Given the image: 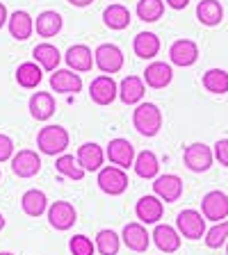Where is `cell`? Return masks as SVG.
I'll use <instances>...</instances> for the list:
<instances>
[{
	"label": "cell",
	"instance_id": "obj_14",
	"mask_svg": "<svg viewBox=\"0 0 228 255\" xmlns=\"http://www.w3.org/2000/svg\"><path fill=\"white\" fill-rule=\"evenodd\" d=\"M169 59H171V64H176V66L187 69L192 64H197L199 46L194 41H190V39H178V41H174L169 48Z\"/></svg>",
	"mask_w": 228,
	"mask_h": 255
},
{
	"label": "cell",
	"instance_id": "obj_46",
	"mask_svg": "<svg viewBox=\"0 0 228 255\" xmlns=\"http://www.w3.org/2000/svg\"><path fill=\"white\" fill-rule=\"evenodd\" d=\"M0 178H2V173H0Z\"/></svg>",
	"mask_w": 228,
	"mask_h": 255
},
{
	"label": "cell",
	"instance_id": "obj_19",
	"mask_svg": "<svg viewBox=\"0 0 228 255\" xmlns=\"http://www.w3.org/2000/svg\"><path fill=\"white\" fill-rule=\"evenodd\" d=\"M146 94V82L144 78H137V75H126L119 85V98L126 105H139Z\"/></svg>",
	"mask_w": 228,
	"mask_h": 255
},
{
	"label": "cell",
	"instance_id": "obj_21",
	"mask_svg": "<svg viewBox=\"0 0 228 255\" xmlns=\"http://www.w3.org/2000/svg\"><path fill=\"white\" fill-rule=\"evenodd\" d=\"M27 107H30V114L37 119V121H48V119L55 114V110H57L50 91H37V94H32Z\"/></svg>",
	"mask_w": 228,
	"mask_h": 255
},
{
	"label": "cell",
	"instance_id": "obj_25",
	"mask_svg": "<svg viewBox=\"0 0 228 255\" xmlns=\"http://www.w3.org/2000/svg\"><path fill=\"white\" fill-rule=\"evenodd\" d=\"M133 169L139 178H144V180H155L158 173H160L158 155H155L153 150H142V153H137Z\"/></svg>",
	"mask_w": 228,
	"mask_h": 255
},
{
	"label": "cell",
	"instance_id": "obj_39",
	"mask_svg": "<svg viewBox=\"0 0 228 255\" xmlns=\"http://www.w3.org/2000/svg\"><path fill=\"white\" fill-rule=\"evenodd\" d=\"M215 159H217L222 166H228V139H219L217 143H215Z\"/></svg>",
	"mask_w": 228,
	"mask_h": 255
},
{
	"label": "cell",
	"instance_id": "obj_44",
	"mask_svg": "<svg viewBox=\"0 0 228 255\" xmlns=\"http://www.w3.org/2000/svg\"><path fill=\"white\" fill-rule=\"evenodd\" d=\"M0 255H14V253H9V251H2V253H0Z\"/></svg>",
	"mask_w": 228,
	"mask_h": 255
},
{
	"label": "cell",
	"instance_id": "obj_18",
	"mask_svg": "<svg viewBox=\"0 0 228 255\" xmlns=\"http://www.w3.org/2000/svg\"><path fill=\"white\" fill-rule=\"evenodd\" d=\"M50 87L57 94H78L82 91V78H80L75 71L71 69H57L53 75H50Z\"/></svg>",
	"mask_w": 228,
	"mask_h": 255
},
{
	"label": "cell",
	"instance_id": "obj_43",
	"mask_svg": "<svg viewBox=\"0 0 228 255\" xmlns=\"http://www.w3.org/2000/svg\"><path fill=\"white\" fill-rule=\"evenodd\" d=\"M5 223H7V221H5V217H2V212H0V230L5 228Z\"/></svg>",
	"mask_w": 228,
	"mask_h": 255
},
{
	"label": "cell",
	"instance_id": "obj_10",
	"mask_svg": "<svg viewBox=\"0 0 228 255\" xmlns=\"http://www.w3.org/2000/svg\"><path fill=\"white\" fill-rule=\"evenodd\" d=\"M89 96H91V101H94L96 105H112L119 96V85L114 82L112 75L103 73V75H98V78L91 80Z\"/></svg>",
	"mask_w": 228,
	"mask_h": 255
},
{
	"label": "cell",
	"instance_id": "obj_32",
	"mask_svg": "<svg viewBox=\"0 0 228 255\" xmlns=\"http://www.w3.org/2000/svg\"><path fill=\"white\" fill-rule=\"evenodd\" d=\"M55 169H57L59 175H64V178H69V180H82L85 178L87 171L82 169V164L78 162V157H73V155H59L57 159H55Z\"/></svg>",
	"mask_w": 228,
	"mask_h": 255
},
{
	"label": "cell",
	"instance_id": "obj_20",
	"mask_svg": "<svg viewBox=\"0 0 228 255\" xmlns=\"http://www.w3.org/2000/svg\"><path fill=\"white\" fill-rule=\"evenodd\" d=\"M171 80H174V69H171V64H167V62H153L144 71V82H146L151 89H165Z\"/></svg>",
	"mask_w": 228,
	"mask_h": 255
},
{
	"label": "cell",
	"instance_id": "obj_24",
	"mask_svg": "<svg viewBox=\"0 0 228 255\" xmlns=\"http://www.w3.org/2000/svg\"><path fill=\"white\" fill-rule=\"evenodd\" d=\"M21 207L27 217L37 219V217H41V214H46L50 205H48V196L41 189H27L21 198Z\"/></svg>",
	"mask_w": 228,
	"mask_h": 255
},
{
	"label": "cell",
	"instance_id": "obj_2",
	"mask_svg": "<svg viewBox=\"0 0 228 255\" xmlns=\"http://www.w3.org/2000/svg\"><path fill=\"white\" fill-rule=\"evenodd\" d=\"M133 126L142 137H155L162 128V112L155 103H139L133 112Z\"/></svg>",
	"mask_w": 228,
	"mask_h": 255
},
{
	"label": "cell",
	"instance_id": "obj_38",
	"mask_svg": "<svg viewBox=\"0 0 228 255\" xmlns=\"http://www.w3.org/2000/svg\"><path fill=\"white\" fill-rule=\"evenodd\" d=\"M14 141L7 134H0V162H9L14 157Z\"/></svg>",
	"mask_w": 228,
	"mask_h": 255
},
{
	"label": "cell",
	"instance_id": "obj_36",
	"mask_svg": "<svg viewBox=\"0 0 228 255\" xmlns=\"http://www.w3.org/2000/svg\"><path fill=\"white\" fill-rule=\"evenodd\" d=\"M208 249H222L228 242V221H219L215 223L210 230H206V237H203Z\"/></svg>",
	"mask_w": 228,
	"mask_h": 255
},
{
	"label": "cell",
	"instance_id": "obj_9",
	"mask_svg": "<svg viewBox=\"0 0 228 255\" xmlns=\"http://www.w3.org/2000/svg\"><path fill=\"white\" fill-rule=\"evenodd\" d=\"M201 214L206 217V221H224L228 217V196L219 189L208 191L201 201Z\"/></svg>",
	"mask_w": 228,
	"mask_h": 255
},
{
	"label": "cell",
	"instance_id": "obj_29",
	"mask_svg": "<svg viewBox=\"0 0 228 255\" xmlns=\"http://www.w3.org/2000/svg\"><path fill=\"white\" fill-rule=\"evenodd\" d=\"M133 50L139 59H153L160 53V39L153 32H139L133 41Z\"/></svg>",
	"mask_w": 228,
	"mask_h": 255
},
{
	"label": "cell",
	"instance_id": "obj_5",
	"mask_svg": "<svg viewBox=\"0 0 228 255\" xmlns=\"http://www.w3.org/2000/svg\"><path fill=\"white\" fill-rule=\"evenodd\" d=\"M94 62L98 66V71L105 75L119 73L123 69V53L121 48L114 46V43H101V46L94 50Z\"/></svg>",
	"mask_w": 228,
	"mask_h": 255
},
{
	"label": "cell",
	"instance_id": "obj_41",
	"mask_svg": "<svg viewBox=\"0 0 228 255\" xmlns=\"http://www.w3.org/2000/svg\"><path fill=\"white\" fill-rule=\"evenodd\" d=\"M7 23H9V11H7V7L0 2V30H2Z\"/></svg>",
	"mask_w": 228,
	"mask_h": 255
},
{
	"label": "cell",
	"instance_id": "obj_27",
	"mask_svg": "<svg viewBox=\"0 0 228 255\" xmlns=\"http://www.w3.org/2000/svg\"><path fill=\"white\" fill-rule=\"evenodd\" d=\"M34 30H37V34L43 39L57 37L59 30H62V16L53 9L41 11V14L37 16V21H34Z\"/></svg>",
	"mask_w": 228,
	"mask_h": 255
},
{
	"label": "cell",
	"instance_id": "obj_12",
	"mask_svg": "<svg viewBox=\"0 0 228 255\" xmlns=\"http://www.w3.org/2000/svg\"><path fill=\"white\" fill-rule=\"evenodd\" d=\"M153 194L165 203H176L183 196V180L174 173L158 175L153 182Z\"/></svg>",
	"mask_w": 228,
	"mask_h": 255
},
{
	"label": "cell",
	"instance_id": "obj_45",
	"mask_svg": "<svg viewBox=\"0 0 228 255\" xmlns=\"http://www.w3.org/2000/svg\"><path fill=\"white\" fill-rule=\"evenodd\" d=\"M226 255H228V242H226Z\"/></svg>",
	"mask_w": 228,
	"mask_h": 255
},
{
	"label": "cell",
	"instance_id": "obj_17",
	"mask_svg": "<svg viewBox=\"0 0 228 255\" xmlns=\"http://www.w3.org/2000/svg\"><path fill=\"white\" fill-rule=\"evenodd\" d=\"M64 59L69 64V69L75 71V73H87V71H91V66H96L94 53H91V48L85 46V43L71 46L69 50H66V55H64Z\"/></svg>",
	"mask_w": 228,
	"mask_h": 255
},
{
	"label": "cell",
	"instance_id": "obj_23",
	"mask_svg": "<svg viewBox=\"0 0 228 255\" xmlns=\"http://www.w3.org/2000/svg\"><path fill=\"white\" fill-rule=\"evenodd\" d=\"M9 34L16 39V41H27L32 37V32H34V18H32L27 11L23 9H16L14 14L9 16Z\"/></svg>",
	"mask_w": 228,
	"mask_h": 255
},
{
	"label": "cell",
	"instance_id": "obj_15",
	"mask_svg": "<svg viewBox=\"0 0 228 255\" xmlns=\"http://www.w3.org/2000/svg\"><path fill=\"white\" fill-rule=\"evenodd\" d=\"M11 171H14L18 178H34V175L41 171V157H39L34 150H18V153L11 157Z\"/></svg>",
	"mask_w": 228,
	"mask_h": 255
},
{
	"label": "cell",
	"instance_id": "obj_34",
	"mask_svg": "<svg viewBox=\"0 0 228 255\" xmlns=\"http://www.w3.org/2000/svg\"><path fill=\"white\" fill-rule=\"evenodd\" d=\"M201 85L210 94H226L228 91V73L224 69H208L201 78Z\"/></svg>",
	"mask_w": 228,
	"mask_h": 255
},
{
	"label": "cell",
	"instance_id": "obj_6",
	"mask_svg": "<svg viewBox=\"0 0 228 255\" xmlns=\"http://www.w3.org/2000/svg\"><path fill=\"white\" fill-rule=\"evenodd\" d=\"M183 162H185V166L190 171H194V173H206L215 162V153L206 143H190V146L183 150Z\"/></svg>",
	"mask_w": 228,
	"mask_h": 255
},
{
	"label": "cell",
	"instance_id": "obj_37",
	"mask_svg": "<svg viewBox=\"0 0 228 255\" xmlns=\"http://www.w3.org/2000/svg\"><path fill=\"white\" fill-rule=\"evenodd\" d=\"M69 251H71V255H94L96 244L87 235H73L69 239Z\"/></svg>",
	"mask_w": 228,
	"mask_h": 255
},
{
	"label": "cell",
	"instance_id": "obj_7",
	"mask_svg": "<svg viewBox=\"0 0 228 255\" xmlns=\"http://www.w3.org/2000/svg\"><path fill=\"white\" fill-rule=\"evenodd\" d=\"M105 157L110 159V164L119 166V169H130V166L135 164V157H137V153H135V146L128 139H112L110 143H107V150H105Z\"/></svg>",
	"mask_w": 228,
	"mask_h": 255
},
{
	"label": "cell",
	"instance_id": "obj_11",
	"mask_svg": "<svg viewBox=\"0 0 228 255\" xmlns=\"http://www.w3.org/2000/svg\"><path fill=\"white\" fill-rule=\"evenodd\" d=\"M121 242L130 251H135V253H146L151 246V235L144 223L130 221V223H126L121 230Z\"/></svg>",
	"mask_w": 228,
	"mask_h": 255
},
{
	"label": "cell",
	"instance_id": "obj_4",
	"mask_svg": "<svg viewBox=\"0 0 228 255\" xmlns=\"http://www.w3.org/2000/svg\"><path fill=\"white\" fill-rule=\"evenodd\" d=\"M176 230L181 233V237L187 239H201L206 237V217H203L199 210H183L176 217Z\"/></svg>",
	"mask_w": 228,
	"mask_h": 255
},
{
	"label": "cell",
	"instance_id": "obj_1",
	"mask_svg": "<svg viewBox=\"0 0 228 255\" xmlns=\"http://www.w3.org/2000/svg\"><path fill=\"white\" fill-rule=\"evenodd\" d=\"M69 130L62 126H43L37 134V148L43 155H50V157L64 155V150L69 148Z\"/></svg>",
	"mask_w": 228,
	"mask_h": 255
},
{
	"label": "cell",
	"instance_id": "obj_31",
	"mask_svg": "<svg viewBox=\"0 0 228 255\" xmlns=\"http://www.w3.org/2000/svg\"><path fill=\"white\" fill-rule=\"evenodd\" d=\"M103 23H105L110 30H117V32L126 30V27L130 25V11H128V7L114 2V5H110L103 11Z\"/></svg>",
	"mask_w": 228,
	"mask_h": 255
},
{
	"label": "cell",
	"instance_id": "obj_35",
	"mask_svg": "<svg viewBox=\"0 0 228 255\" xmlns=\"http://www.w3.org/2000/svg\"><path fill=\"white\" fill-rule=\"evenodd\" d=\"M165 14V2L162 0H139L137 2V16L144 23H155Z\"/></svg>",
	"mask_w": 228,
	"mask_h": 255
},
{
	"label": "cell",
	"instance_id": "obj_3",
	"mask_svg": "<svg viewBox=\"0 0 228 255\" xmlns=\"http://www.w3.org/2000/svg\"><path fill=\"white\" fill-rule=\"evenodd\" d=\"M98 187H101L103 194H107V196H121L123 191L128 189V173L126 169H119V166L110 164V166H103L101 171H98Z\"/></svg>",
	"mask_w": 228,
	"mask_h": 255
},
{
	"label": "cell",
	"instance_id": "obj_16",
	"mask_svg": "<svg viewBox=\"0 0 228 255\" xmlns=\"http://www.w3.org/2000/svg\"><path fill=\"white\" fill-rule=\"evenodd\" d=\"M135 214H137L139 223H146V226L149 223H158L162 219V214H165V205H162V201L155 194H146V196H142L137 201Z\"/></svg>",
	"mask_w": 228,
	"mask_h": 255
},
{
	"label": "cell",
	"instance_id": "obj_22",
	"mask_svg": "<svg viewBox=\"0 0 228 255\" xmlns=\"http://www.w3.org/2000/svg\"><path fill=\"white\" fill-rule=\"evenodd\" d=\"M78 162L82 164L85 171H101L103 169V162H105V150L94 141H87L82 143L78 148Z\"/></svg>",
	"mask_w": 228,
	"mask_h": 255
},
{
	"label": "cell",
	"instance_id": "obj_30",
	"mask_svg": "<svg viewBox=\"0 0 228 255\" xmlns=\"http://www.w3.org/2000/svg\"><path fill=\"white\" fill-rule=\"evenodd\" d=\"M43 80V69L37 62H23L18 69H16V82L23 87V89H34L39 87V82Z\"/></svg>",
	"mask_w": 228,
	"mask_h": 255
},
{
	"label": "cell",
	"instance_id": "obj_40",
	"mask_svg": "<svg viewBox=\"0 0 228 255\" xmlns=\"http://www.w3.org/2000/svg\"><path fill=\"white\" fill-rule=\"evenodd\" d=\"M165 2L171 7V9H176V11H178V9H185V7L190 5V0H165Z\"/></svg>",
	"mask_w": 228,
	"mask_h": 255
},
{
	"label": "cell",
	"instance_id": "obj_28",
	"mask_svg": "<svg viewBox=\"0 0 228 255\" xmlns=\"http://www.w3.org/2000/svg\"><path fill=\"white\" fill-rule=\"evenodd\" d=\"M197 18L201 25L215 27L224 18V7L219 5V0H201L197 5Z\"/></svg>",
	"mask_w": 228,
	"mask_h": 255
},
{
	"label": "cell",
	"instance_id": "obj_8",
	"mask_svg": "<svg viewBox=\"0 0 228 255\" xmlns=\"http://www.w3.org/2000/svg\"><path fill=\"white\" fill-rule=\"evenodd\" d=\"M48 223L53 226L55 230H69L75 226V221H78V212H75L73 203L69 201H55L53 205L48 207Z\"/></svg>",
	"mask_w": 228,
	"mask_h": 255
},
{
	"label": "cell",
	"instance_id": "obj_13",
	"mask_svg": "<svg viewBox=\"0 0 228 255\" xmlns=\"http://www.w3.org/2000/svg\"><path fill=\"white\" fill-rule=\"evenodd\" d=\"M151 239H153V244L165 255L176 253V251L181 249V233H178L174 226H167V223H155L153 233H151Z\"/></svg>",
	"mask_w": 228,
	"mask_h": 255
},
{
	"label": "cell",
	"instance_id": "obj_42",
	"mask_svg": "<svg viewBox=\"0 0 228 255\" xmlns=\"http://www.w3.org/2000/svg\"><path fill=\"white\" fill-rule=\"evenodd\" d=\"M69 2H71L73 7H89L94 0H69Z\"/></svg>",
	"mask_w": 228,
	"mask_h": 255
},
{
	"label": "cell",
	"instance_id": "obj_26",
	"mask_svg": "<svg viewBox=\"0 0 228 255\" xmlns=\"http://www.w3.org/2000/svg\"><path fill=\"white\" fill-rule=\"evenodd\" d=\"M32 57H34V62H37L43 71H50V73H55L59 62H62V55H59V50L53 43H39V46H34Z\"/></svg>",
	"mask_w": 228,
	"mask_h": 255
},
{
	"label": "cell",
	"instance_id": "obj_33",
	"mask_svg": "<svg viewBox=\"0 0 228 255\" xmlns=\"http://www.w3.org/2000/svg\"><path fill=\"white\" fill-rule=\"evenodd\" d=\"M94 244H96V251H98L101 255H119V249H121L123 242L114 230L103 228V230H98Z\"/></svg>",
	"mask_w": 228,
	"mask_h": 255
}]
</instances>
